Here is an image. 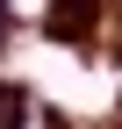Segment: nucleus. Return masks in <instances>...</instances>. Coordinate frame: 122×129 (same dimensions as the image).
<instances>
[{"label": "nucleus", "mask_w": 122, "mask_h": 129, "mask_svg": "<svg viewBox=\"0 0 122 129\" xmlns=\"http://www.w3.org/2000/svg\"><path fill=\"white\" fill-rule=\"evenodd\" d=\"M14 122H22V86L0 79V129H14Z\"/></svg>", "instance_id": "f257e3e1"}, {"label": "nucleus", "mask_w": 122, "mask_h": 129, "mask_svg": "<svg viewBox=\"0 0 122 129\" xmlns=\"http://www.w3.org/2000/svg\"><path fill=\"white\" fill-rule=\"evenodd\" d=\"M0 14H7V0H0Z\"/></svg>", "instance_id": "f03ea898"}]
</instances>
